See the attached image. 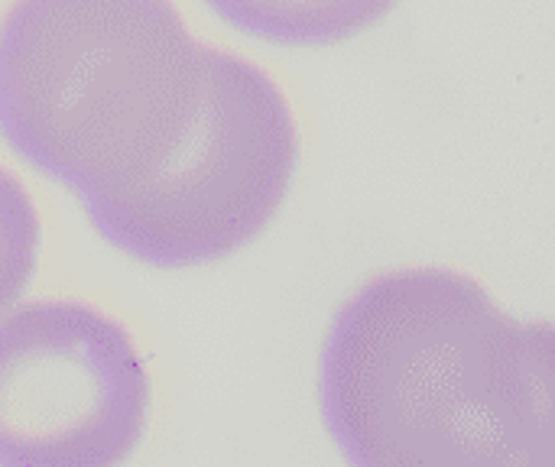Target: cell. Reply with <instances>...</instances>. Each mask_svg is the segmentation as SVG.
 <instances>
[{"label":"cell","mask_w":555,"mask_h":467,"mask_svg":"<svg viewBox=\"0 0 555 467\" xmlns=\"http://www.w3.org/2000/svg\"><path fill=\"white\" fill-rule=\"evenodd\" d=\"M208 42L172 0H13L0 20V140L101 215L185 143Z\"/></svg>","instance_id":"7a4b0ae2"},{"label":"cell","mask_w":555,"mask_h":467,"mask_svg":"<svg viewBox=\"0 0 555 467\" xmlns=\"http://www.w3.org/2000/svg\"><path fill=\"white\" fill-rule=\"evenodd\" d=\"M42 221L26 185L0 166V312L29 286L39 267Z\"/></svg>","instance_id":"8992f818"},{"label":"cell","mask_w":555,"mask_h":467,"mask_svg":"<svg viewBox=\"0 0 555 467\" xmlns=\"http://www.w3.org/2000/svg\"><path fill=\"white\" fill-rule=\"evenodd\" d=\"M224 26L286 49H325L374 29L400 0H202Z\"/></svg>","instance_id":"5b68a950"},{"label":"cell","mask_w":555,"mask_h":467,"mask_svg":"<svg viewBox=\"0 0 555 467\" xmlns=\"http://www.w3.org/2000/svg\"><path fill=\"white\" fill-rule=\"evenodd\" d=\"M296 163L299 124L276 78L208 46V88L185 143L146 185L88 221L114 250L156 270L218 263L267 231Z\"/></svg>","instance_id":"3957f363"},{"label":"cell","mask_w":555,"mask_h":467,"mask_svg":"<svg viewBox=\"0 0 555 467\" xmlns=\"http://www.w3.org/2000/svg\"><path fill=\"white\" fill-rule=\"evenodd\" d=\"M555 332L455 270L367 280L332 319L319 406L348 467H555Z\"/></svg>","instance_id":"6da1fadb"},{"label":"cell","mask_w":555,"mask_h":467,"mask_svg":"<svg viewBox=\"0 0 555 467\" xmlns=\"http://www.w3.org/2000/svg\"><path fill=\"white\" fill-rule=\"evenodd\" d=\"M150 406L133 335L98 306L42 299L0 319V467H120Z\"/></svg>","instance_id":"277c9868"}]
</instances>
